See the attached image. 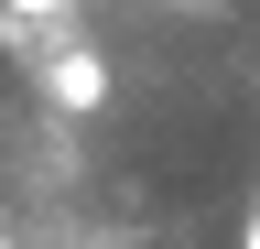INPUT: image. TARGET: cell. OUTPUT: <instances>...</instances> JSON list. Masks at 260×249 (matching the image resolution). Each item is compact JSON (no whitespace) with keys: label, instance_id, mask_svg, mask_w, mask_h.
Wrapping results in <instances>:
<instances>
[{"label":"cell","instance_id":"cell-3","mask_svg":"<svg viewBox=\"0 0 260 249\" xmlns=\"http://www.w3.org/2000/svg\"><path fill=\"white\" fill-rule=\"evenodd\" d=\"M239 249H260V206H249V238H239Z\"/></svg>","mask_w":260,"mask_h":249},{"label":"cell","instance_id":"cell-1","mask_svg":"<svg viewBox=\"0 0 260 249\" xmlns=\"http://www.w3.org/2000/svg\"><path fill=\"white\" fill-rule=\"evenodd\" d=\"M44 98H54L65 119H87V109H109V54H98V44H65L54 65H44Z\"/></svg>","mask_w":260,"mask_h":249},{"label":"cell","instance_id":"cell-2","mask_svg":"<svg viewBox=\"0 0 260 249\" xmlns=\"http://www.w3.org/2000/svg\"><path fill=\"white\" fill-rule=\"evenodd\" d=\"M11 11H65V0H11Z\"/></svg>","mask_w":260,"mask_h":249}]
</instances>
